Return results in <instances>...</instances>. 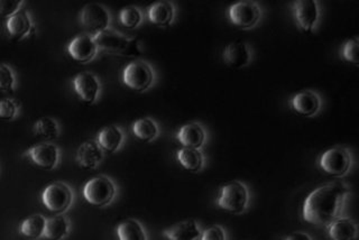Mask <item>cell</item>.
<instances>
[{"label":"cell","instance_id":"1","mask_svg":"<svg viewBox=\"0 0 359 240\" xmlns=\"http://www.w3.org/2000/svg\"><path fill=\"white\" fill-rule=\"evenodd\" d=\"M349 196L351 189L345 182H328L320 185L303 202V220L314 226H328L341 217Z\"/></svg>","mask_w":359,"mask_h":240},{"label":"cell","instance_id":"2","mask_svg":"<svg viewBox=\"0 0 359 240\" xmlns=\"http://www.w3.org/2000/svg\"><path fill=\"white\" fill-rule=\"evenodd\" d=\"M93 39L98 50L104 51L106 53L117 54L127 58H138L143 54L137 39H129L109 28L95 35Z\"/></svg>","mask_w":359,"mask_h":240},{"label":"cell","instance_id":"3","mask_svg":"<svg viewBox=\"0 0 359 240\" xmlns=\"http://www.w3.org/2000/svg\"><path fill=\"white\" fill-rule=\"evenodd\" d=\"M250 190L247 185L241 181H230L220 187L216 204L227 213L241 215L250 207Z\"/></svg>","mask_w":359,"mask_h":240},{"label":"cell","instance_id":"4","mask_svg":"<svg viewBox=\"0 0 359 240\" xmlns=\"http://www.w3.org/2000/svg\"><path fill=\"white\" fill-rule=\"evenodd\" d=\"M320 170L328 175L342 178L347 175L353 166V154L342 146L331 147L323 152L318 159Z\"/></svg>","mask_w":359,"mask_h":240},{"label":"cell","instance_id":"5","mask_svg":"<svg viewBox=\"0 0 359 240\" xmlns=\"http://www.w3.org/2000/svg\"><path fill=\"white\" fill-rule=\"evenodd\" d=\"M117 194L115 182L106 175L95 176L83 187V198L93 207L102 208L111 204Z\"/></svg>","mask_w":359,"mask_h":240},{"label":"cell","instance_id":"6","mask_svg":"<svg viewBox=\"0 0 359 240\" xmlns=\"http://www.w3.org/2000/svg\"><path fill=\"white\" fill-rule=\"evenodd\" d=\"M154 70L145 61L129 63L123 72V82L126 87L136 93H144L154 84Z\"/></svg>","mask_w":359,"mask_h":240},{"label":"cell","instance_id":"7","mask_svg":"<svg viewBox=\"0 0 359 240\" xmlns=\"http://www.w3.org/2000/svg\"><path fill=\"white\" fill-rule=\"evenodd\" d=\"M261 6L256 1H238L233 4L228 9V18L235 27L241 29H250L255 27L258 22L261 20Z\"/></svg>","mask_w":359,"mask_h":240},{"label":"cell","instance_id":"8","mask_svg":"<svg viewBox=\"0 0 359 240\" xmlns=\"http://www.w3.org/2000/svg\"><path fill=\"white\" fill-rule=\"evenodd\" d=\"M42 201L50 213H63L72 204L73 192L65 183L54 182L45 187L42 193Z\"/></svg>","mask_w":359,"mask_h":240},{"label":"cell","instance_id":"9","mask_svg":"<svg viewBox=\"0 0 359 240\" xmlns=\"http://www.w3.org/2000/svg\"><path fill=\"white\" fill-rule=\"evenodd\" d=\"M80 20L82 26L95 36L109 28L111 17L104 6L93 3L84 6L80 14Z\"/></svg>","mask_w":359,"mask_h":240},{"label":"cell","instance_id":"10","mask_svg":"<svg viewBox=\"0 0 359 240\" xmlns=\"http://www.w3.org/2000/svg\"><path fill=\"white\" fill-rule=\"evenodd\" d=\"M293 16L297 27L304 33H312L320 20L319 3L316 0H299L293 3Z\"/></svg>","mask_w":359,"mask_h":240},{"label":"cell","instance_id":"11","mask_svg":"<svg viewBox=\"0 0 359 240\" xmlns=\"http://www.w3.org/2000/svg\"><path fill=\"white\" fill-rule=\"evenodd\" d=\"M290 106L297 115L311 118L319 114L323 108V100L321 97L312 90H303L292 97Z\"/></svg>","mask_w":359,"mask_h":240},{"label":"cell","instance_id":"12","mask_svg":"<svg viewBox=\"0 0 359 240\" xmlns=\"http://www.w3.org/2000/svg\"><path fill=\"white\" fill-rule=\"evenodd\" d=\"M25 156L31 159L34 164L44 170H53L60 161V149L50 142H42L33 146L25 153Z\"/></svg>","mask_w":359,"mask_h":240},{"label":"cell","instance_id":"13","mask_svg":"<svg viewBox=\"0 0 359 240\" xmlns=\"http://www.w3.org/2000/svg\"><path fill=\"white\" fill-rule=\"evenodd\" d=\"M222 60L233 69H244L252 61V50L246 42L229 43L222 51Z\"/></svg>","mask_w":359,"mask_h":240},{"label":"cell","instance_id":"14","mask_svg":"<svg viewBox=\"0 0 359 240\" xmlns=\"http://www.w3.org/2000/svg\"><path fill=\"white\" fill-rule=\"evenodd\" d=\"M73 88L84 104L93 105L100 93L98 78L90 72H82L73 79Z\"/></svg>","mask_w":359,"mask_h":240},{"label":"cell","instance_id":"15","mask_svg":"<svg viewBox=\"0 0 359 240\" xmlns=\"http://www.w3.org/2000/svg\"><path fill=\"white\" fill-rule=\"evenodd\" d=\"M98 51L93 35H87V34L76 36L67 46V52L71 58L82 65L93 61L98 53Z\"/></svg>","mask_w":359,"mask_h":240},{"label":"cell","instance_id":"16","mask_svg":"<svg viewBox=\"0 0 359 240\" xmlns=\"http://www.w3.org/2000/svg\"><path fill=\"white\" fill-rule=\"evenodd\" d=\"M175 138L183 147L200 149L205 144L207 133L199 123H189L179 129Z\"/></svg>","mask_w":359,"mask_h":240},{"label":"cell","instance_id":"17","mask_svg":"<svg viewBox=\"0 0 359 240\" xmlns=\"http://www.w3.org/2000/svg\"><path fill=\"white\" fill-rule=\"evenodd\" d=\"M76 162L86 170H95L104 159V151L95 140H87L79 146Z\"/></svg>","mask_w":359,"mask_h":240},{"label":"cell","instance_id":"18","mask_svg":"<svg viewBox=\"0 0 359 240\" xmlns=\"http://www.w3.org/2000/svg\"><path fill=\"white\" fill-rule=\"evenodd\" d=\"M201 232V228L196 220L187 219L166 228L163 232V236L168 240H198Z\"/></svg>","mask_w":359,"mask_h":240},{"label":"cell","instance_id":"19","mask_svg":"<svg viewBox=\"0 0 359 240\" xmlns=\"http://www.w3.org/2000/svg\"><path fill=\"white\" fill-rule=\"evenodd\" d=\"M6 28L8 32L9 36L15 41H20L25 39L29 34L34 33V25L32 22L31 16L27 11H17L16 14L9 17L6 22Z\"/></svg>","mask_w":359,"mask_h":240},{"label":"cell","instance_id":"20","mask_svg":"<svg viewBox=\"0 0 359 240\" xmlns=\"http://www.w3.org/2000/svg\"><path fill=\"white\" fill-rule=\"evenodd\" d=\"M327 235L330 240H356L358 226L353 219L340 217L327 226Z\"/></svg>","mask_w":359,"mask_h":240},{"label":"cell","instance_id":"21","mask_svg":"<svg viewBox=\"0 0 359 240\" xmlns=\"http://www.w3.org/2000/svg\"><path fill=\"white\" fill-rule=\"evenodd\" d=\"M125 140L123 129L116 125L107 126L99 131L97 140L98 145L106 153H116L121 149Z\"/></svg>","mask_w":359,"mask_h":240},{"label":"cell","instance_id":"22","mask_svg":"<svg viewBox=\"0 0 359 240\" xmlns=\"http://www.w3.org/2000/svg\"><path fill=\"white\" fill-rule=\"evenodd\" d=\"M147 16L151 24L160 27H166L173 22L175 8L173 4L170 1H158L149 7Z\"/></svg>","mask_w":359,"mask_h":240},{"label":"cell","instance_id":"23","mask_svg":"<svg viewBox=\"0 0 359 240\" xmlns=\"http://www.w3.org/2000/svg\"><path fill=\"white\" fill-rule=\"evenodd\" d=\"M177 162L183 168L191 173H198L205 168V159L200 149L181 148L177 153Z\"/></svg>","mask_w":359,"mask_h":240},{"label":"cell","instance_id":"24","mask_svg":"<svg viewBox=\"0 0 359 240\" xmlns=\"http://www.w3.org/2000/svg\"><path fill=\"white\" fill-rule=\"evenodd\" d=\"M69 232H70V222L67 217L57 215L46 220L43 236L48 240H62L69 235Z\"/></svg>","mask_w":359,"mask_h":240},{"label":"cell","instance_id":"25","mask_svg":"<svg viewBox=\"0 0 359 240\" xmlns=\"http://www.w3.org/2000/svg\"><path fill=\"white\" fill-rule=\"evenodd\" d=\"M118 240H147L145 229L140 221L127 219L118 225Z\"/></svg>","mask_w":359,"mask_h":240},{"label":"cell","instance_id":"26","mask_svg":"<svg viewBox=\"0 0 359 240\" xmlns=\"http://www.w3.org/2000/svg\"><path fill=\"white\" fill-rule=\"evenodd\" d=\"M133 134L143 142H151L160 135V128L156 121L151 118H142L133 124Z\"/></svg>","mask_w":359,"mask_h":240},{"label":"cell","instance_id":"27","mask_svg":"<svg viewBox=\"0 0 359 240\" xmlns=\"http://www.w3.org/2000/svg\"><path fill=\"white\" fill-rule=\"evenodd\" d=\"M45 225L46 219L42 215H31L22 221L20 225V232L26 237L36 239L44 235Z\"/></svg>","mask_w":359,"mask_h":240},{"label":"cell","instance_id":"28","mask_svg":"<svg viewBox=\"0 0 359 240\" xmlns=\"http://www.w3.org/2000/svg\"><path fill=\"white\" fill-rule=\"evenodd\" d=\"M34 133L39 138L45 140H54L59 137L60 126L52 118L44 117L37 120L34 126Z\"/></svg>","mask_w":359,"mask_h":240},{"label":"cell","instance_id":"29","mask_svg":"<svg viewBox=\"0 0 359 240\" xmlns=\"http://www.w3.org/2000/svg\"><path fill=\"white\" fill-rule=\"evenodd\" d=\"M119 22L123 27L135 29L143 22V14L137 7L129 6L126 8L121 9L119 13Z\"/></svg>","mask_w":359,"mask_h":240},{"label":"cell","instance_id":"30","mask_svg":"<svg viewBox=\"0 0 359 240\" xmlns=\"http://www.w3.org/2000/svg\"><path fill=\"white\" fill-rule=\"evenodd\" d=\"M359 51V41L357 37H353V39H348L342 45L341 51V58L344 61L348 62V63H351L353 65H359V56L358 52Z\"/></svg>","mask_w":359,"mask_h":240},{"label":"cell","instance_id":"31","mask_svg":"<svg viewBox=\"0 0 359 240\" xmlns=\"http://www.w3.org/2000/svg\"><path fill=\"white\" fill-rule=\"evenodd\" d=\"M20 109V104L14 99H1L0 100V119L13 120Z\"/></svg>","mask_w":359,"mask_h":240},{"label":"cell","instance_id":"32","mask_svg":"<svg viewBox=\"0 0 359 240\" xmlns=\"http://www.w3.org/2000/svg\"><path fill=\"white\" fill-rule=\"evenodd\" d=\"M15 74L8 65H0V90L11 93L15 88Z\"/></svg>","mask_w":359,"mask_h":240},{"label":"cell","instance_id":"33","mask_svg":"<svg viewBox=\"0 0 359 240\" xmlns=\"http://www.w3.org/2000/svg\"><path fill=\"white\" fill-rule=\"evenodd\" d=\"M199 240H227V234L222 226L208 227L202 230Z\"/></svg>","mask_w":359,"mask_h":240},{"label":"cell","instance_id":"34","mask_svg":"<svg viewBox=\"0 0 359 240\" xmlns=\"http://www.w3.org/2000/svg\"><path fill=\"white\" fill-rule=\"evenodd\" d=\"M22 1L20 0H0V16L11 17L20 11Z\"/></svg>","mask_w":359,"mask_h":240},{"label":"cell","instance_id":"35","mask_svg":"<svg viewBox=\"0 0 359 240\" xmlns=\"http://www.w3.org/2000/svg\"><path fill=\"white\" fill-rule=\"evenodd\" d=\"M282 240H314L311 236L303 232H291L289 235L282 238Z\"/></svg>","mask_w":359,"mask_h":240}]
</instances>
